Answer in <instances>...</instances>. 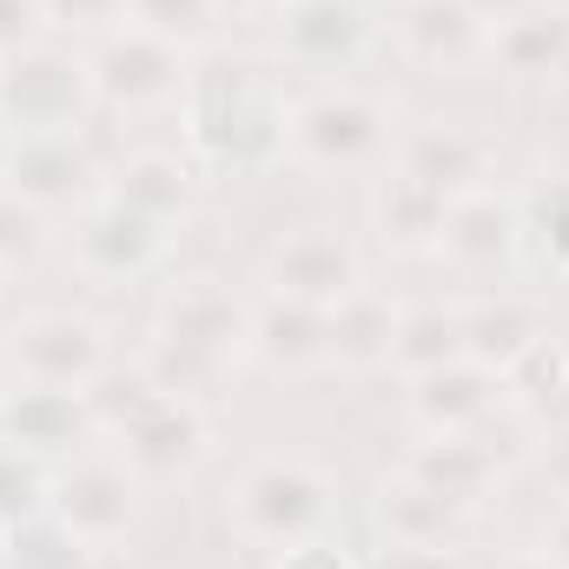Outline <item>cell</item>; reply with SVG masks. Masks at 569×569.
<instances>
[{
    "instance_id": "cell-1",
    "label": "cell",
    "mask_w": 569,
    "mask_h": 569,
    "mask_svg": "<svg viewBox=\"0 0 569 569\" xmlns=\"http://www.w3.org/2000/svg\"><path fill=\"white\" fill-rule=\"evenodd\" d=\"M186 127L212 166H232V172H259L284 159V107L252 87L239 60H212L186 73Z\"/></svg>"
},
{
    "instance_id": "cell-2",
    "label": "cell",
    "mask_w": 569,
    "mask_h": 569,
    "mask_svg": "<svg viewBox=\"0 0 569 569\" xmlns=\"http://www.w3.org/2000/svg\"><path fill=\"white\" fill-rule=\"evenodd\" d=\"M232 530L246 543H266V550H291V543H311L331 530L338 503H331V483L311 470V463H252L226 503Z\"/></svg>"
},
{
    "instance_id": "cell-3",
    "label": "cell",
    "mask_w": 569,
    "mask_h": 569,
    "mask_svg": "<svg viewBox=\"0 0 569 569\" xmlns=\"http://www.w3.org/2000/svg\"><path fill=\"white\" fill-rule=\"evenodd\" d=\"M93 100V67L53 40H33L0 60V120L13 133H73Z\"/></svg>"
},
{
    "instance_id": "cell-4",
    "label": "cell",
    "mask_w": 569,
    "mask_h": 569,
    "mask_svg": "<svg viewBox=\"0 0 569 569\" xmlns=\"http://www.w3.org/2000/svg\"><path fill=\"white\" fill-rule=\"evenodd\" d=\"M140 510V477L120 463V457H73L67 470H53V490H47V517L60 530H73L87 550H107L127 537Z\"/></svg>"
},
{
    "instance_id": "cell-5",
    "label": "cell",
    "mask_w": 569,
    "mask_h": 569,
    "mask_svg": "<svg viewBox=\"0 0 569 569\" xmlns=\"http://www.w3.org/2000/svg\"><path fill=\"white\" fill-rule=\"evenodd\" d=\"M385 107L365 93H311L284 113V152L305 166H365L385 146Z\"/></svg>"
},
{
    "instance_id": "cell-6",
    "label": "cell",
    "mask_w": 569,
    "mask_h": 569,
    "mask_svg": "<svg viewBox=\"0 0 569 569\" xmlns=\"http://www.w3.org/2000/svg\"><path fill=\"white\" fill-rule=\"evenodd\" d=\"M7 358L27 385H60V391H87L107 371V338L93 318L73 311H40L27 325L7 331Z\"/></svg>"
},
{
    "instance_id": "cell-7",
    "label": "cell",
    "mask_w": 569,
    "mask_h": 569,
    "mask_svg": "<svg viewBox=\"0 0 569 569\" xmlns=\"http://www.w3.org/2000/svg\"><path fill=\"white\" fill-rule=\"evenodd\" d=\"M266 284H272V298H298V305L331 311L338 298H351V291L365 284V266H358V252H351L338 232L305 226V232H291V239L272 246V259H266Z\"/></svg>"
},
{
    "instance_id": "cell-8",
    "label": "cell",
    "mask_w": 569,
    "mask_h": 569,
    "mask_svg": "<svg viewBox=\"0 0 569 569\" xmlns=\"http://www.w3.org/2000/svg\"><path fill=\"white\" fill-rule=\"evenodd\" d=\"M87 67H93V93H100L107 107H152V100L186 93V60H179V47L159 40V33H146V27L113 33Z\"/></svg>"
},
{
    "instance_id": "cell-9",
    "label": "cell",
    "mask_w": 569,
    "mask_h": 569,
    "mask_svg": "<svg viewBox=\"0 0 569 569\" xmlns=\"http://www.w3.org/2000/svg\"><path fill=\"white\" fill-rule=\"evenodd\" d=\"M166 226L159 219H146V212H127V206H93L80 226H73V259H80V272L100 284H133L140 272H152L159 259H166Z\"/></svg>"
},
{
    "instance_id": "cell-10",
    "label": "cell",
    "mask_w": 569,
    "mask_h": 569,
    "mask_svg": "<svg viewBox=\"0 0 569 569\" xmlns=\"http://www.w3.org/2000/svg\"><path fill=\"white\" fill-rule=\"evenodd\" d=\"M100 437L87 391H60V385H27L0 405V443L27 450V457H80Z\"/></svg>"
},
{
    "instance_id": "cell-11",
    "label": "cell",
    "mask_w": 569,
    "mask_h": 569,
    "mask_svg": "<svg viewBox=\"0 0 569 569\" xmlns=\"http://www.w3.org/2000/svg\"><path fill=\"white\" fill-rule=\"evenodd\" d=\"M7 192H20L33 212H53V206H73L87 199L93 186V159L73 133H13V152H7Z\"/></svg>"
},
{
    "instance_id": "cell-12",
    "label": "cell",
    "mask_w": 569,
    "mask_h": 569,
    "mask_svg": "<svg viewBox=\"0 0 569 569\" xmlns=\"http://www.w3.org/2000/svg\"><path fill=\"white\" fill-rule=\"evenodd\" d=\"M279 47L298 67H351L371 47V13L365 0H284Z\"/></svg>"
},
{
    "instance_id": "cell-13",
    "label": "cell",
    "mask_w": 569,
    "mask_h": 569,
    "mask_svg": "<svg viewBox=\"0 0 569 569\" xmlns=\"http://www.w3.org/2000/svg\"><path fill=\"white\" fill-rule=\"evenodd\" d=\"M206 457V418L186 405V398H166L146 425H133L120 437V463L146 477V483H172V477H186L192 463Z\"/></svg>"
},
{
    "instance_id": "cell-14",
    "label": "cell",
    "mask_w": 569,
    "mask_h": 569,
    "mask_svg": "<svg viewBox=\"0 0 569 569\" xmlns=\"http://www.w3.org/2000/svg\"><path fill=\"white\" fill-rule=\"evenodd\" d=\"M497 398H503V378L483 371L477 358H450V365H437L425 378H411V418H418L430 437L470 430Z\"/></svg>"
},
{
    "instance_id": "cell-15",
    "label": "cell",
    "mask_w": 569,
    "mask_h": 569,
    "mask_svg": "<svg viewBox=\"0 0 569 569\" xmlns=\"http://www.w3.org/2000/svg\"><path fill=\"white\" fill-rule=\"evenodd\" d=\"M371 510H378V530L391 537V550H450L463 530V510L450 497H437L430 483H418L411 470H398Z\"/></svg>"
},
{
    "instance_id": "cell-16",
    "label": "cell",
    "mask_w": 569,
    "mask_h": 569,
    "mask_svg": "<svg viewBox=\"0 0 569 569\" xmlns=\"http://www.w3.org/2000/svg\"><path fill=\"white\" fill-rule=\"evenodd\" d=\"M517 239H523V212H517L510 199H497V192L470 186V192H457V199H450L437 252H450L457 266H497L503 252H517Z\"/></svg>"
},
{
    "instance_id": "cell-17",
    "label": "cell",
    "mask_w": 569,
    "mask_h": 569,
    "mask_svg": "<svg viewBox=\"0 0 569 569\" xmlns=\"http://www.w3.org/2000/svg\"><path fill=\"white\" fill-rule=\"evenodd\" d=\"M418 483H430L437 497H450L463 517L497 490V477H503V463H497V450L490 443H477L470 430H450V437H430L425 450L405 463Z\"/></svg>"
},
{
    "instance_id": "cell-18",
    "label": "cell",
    "mask_w": 569,
    "mask_h": 569,
    "mask_svg": "<svg viewBox=\"0 0 569 569\" xmlns=\"http://www.w3.org/2000/svg\"><path fill=\"white\" fill-rule=\"evenodd\" d=\"M398 40L418 67H463L483 47V20L470 13V0H405Z\"/></svg>"
},
{
    "instance_id": "cell-19",
    "label": "cell",
    "mask_w": 569,
    "mask_h": 569,
    "mask_svg": "<svg viewBox=\"0 0 569 569\" xmlns=\"http://www.w3.org/2000/svg\"><path fill=\"white\" fill-rule=\"evenodd\" d=\"M252 351L279 371H305V365L331 358V311L298 305V298H272L266 311H252Z\"/></svg>"
},
{
    "instance_id": "cell-20",
    "label": "cell",
    "mask_w": 569,
    "mask_h": 569,
    "mask_svg": "<svg viewBox=\"0 0 569 569\" xmlns=\"http://www.w3.org/2000/svg\"><path fill=\"white\" fill-rule=\"evenodd\" d=\"M490 53L517 73V80H543V73H557L569 60V13L557 7H523V13H510L497 33H490Z\"/></svg>"
},
{
    "instance_id": "cell-21",
    "label": "cell",
    "mask_w": 569,
    "mask_h": 569,
    "mask_svg": "<svg viewBox=\"0 0 569 569\" xmlns=\"http://www.w3.org/2000/svg\"><path fill=\"white\" fill-rule=\"evenodd\" d=\"M483 166H490V146L477 140V133H463V127H430L418 140H405V166H398V172L437 186L443 199H457V192H470V186L483 179Z\"/></svg>"
},
{
    "instance_id": "cell-22",
    "label": "cell",
    "mask_w": 569,
    "mask_h": 569,
    "mask_svg": "<svg viewBox=\"0 0 569 569\" xmlns=\"http://www.w3.org/2000/svg\"><path fill=\"white\" fill-rule=\"evenodd\" d=\"M391 338H398V311L391 298H378L371 284H358L351 298L331 305V358L338 365H391Z\"/></svg>"
},
{
    "instance_id": "cell-23",
    "label": "cell",
    "mask_w": 569,
    "mask_h": 569,
    "mask_svg": "<svg viewBox=\"0 0 569 569\" xmlns=\"http://www.w3.org/2000/svg\"><path fill=\"white\" fill-rule=\"evenodd\" d=\"M113 206H127V212H146V219L172 226V219L192 206V172H186L172 152H140V159H127V166H120V179H113Z\"/></svg>"
},
{
    "instance_id": "cell-24",
    "label": "cell",
    "mask_w": 569,
    "mask_h": 569,
    "mask_svg": "<svg viewBox=\"0 0 569 569\" xmlns=\"http://www.w3.org/2000/svg\"><path fill=\"white\" fill-rule=\"evenodd\" d=\"M443 212H450V199L425 186V179H411V172H398V179H385V192H378V226H385V239L398 246V252H425L443 239Z\"/></svg>"
},
{
    "instance_id": "cell-25",
    "label": "cell",
    "mask_w": 569,
    "mask_h": 569,
    "mask_svg": "<svg viewBox=\"0 0 569 569\" xmlns=\"http://www.w3.org/2000/svg\"><path fill=\"white\" fill-rule=\"evenodd\" d=\"M537 338H550L543 331V318L537 311H523V305H483V311H463V358H477L483 371H510Z\"/></svg>"
},
{
    "instance_id": "cell-26",
    "label": "cell",
    "mask_w": 569,
    "mask_h": 569,
    "mask_svg": "<svg viewBox=\"0 0 569 569\" xmlns=\"http://www.w3.org/2000/svg\"><path fill=\"white\" fill-rule=\"evenodd\" d=\"M463 358V311H443V305H425V311H398V338H391V365L405 378H425L437 365Z\"/></svg>"
},
{
    "instance_id": "cell-27",
    "label": "cell",
    "mask_w": 569,
    "mask_h": 569,
    "mask_svg": "<svg viewBox=\"0 0 569 569\" xmlns=\"http://www.w3.org/2000/svg\"><path fill=\"white\" fill-rule=\"evenodd\" d=\"M87 405H93V425L113 430V437H127L133 425H146L159 405H166V385L146 371V365H133V371H120V365H107L93 385H87Z\"/></svg>"
},
{
    "instance_id": "cell-28",
    "label": "cell",
    "mask_w": 569,
    "mask_h": 569,
    "mask_svg": "<svg viewBox=\"0 0 569 569\" xmlns=\"http://www.w3.org/2000/svg\"><path fill=\"white\" fill-rule=\"evenodd\" d=\"M219 7L226 0H127V20L172 40V47H186V40H206L219 27Z\"/></svg>"
},
{
    "instance_id": "cell-29",
    "label": "cell",
    "mask_w": 569,
    "mask_h": 569,
    "mask_svg": "<svg viewBox=\"0 0 569 569\" xmlns=\"http://www.w3.org/2000/svg\"><path fill=\"white\" fill-rule=\"evenodd\" d=\"M47 490H53V470L13 443H0V517L7 523H27L47 510Z\"/></svg>"
},
{
    "instance_id": "cell-30",
    "label": "cell",
    "mask_w": 569,
    "mask_h": 569,
    "mask_svg": "<svg viewBox=\"0 0 569 569\" xmlns=\"http://www.w3.org/2000/svg\"><path fill=\"white\" fill-rule=\"evenodd\" d=\"M40 219H47V212H33L20 192H7V186H0V266H13V259H33V252H40V232H47Z\"/></svg>"
},
{
    "instance_id": "cell-31",
    "label": "cell",
    "mask_w": 569,
    "mask_h": 569,
    "mask_svg": "<svg viewBox=\"0 0 569 569\" xmlns=\"http://www.w3.org/2000/svg\"><path fill=\"white\" fill-rule=\"evenodd\" d=\"M523 232H530V239H543L550 266L569 272V179H563V186H550V192L537 199V219H523Z\"/></svg>"
},
{
    "instance_id": "cell-32",
    "label": "cell",
    "mask_w": 569,
    "mask_h": 569,
    "mask_svg": "<svg viewBox=\"0 0 569 569\" xmlns=\"http://www.w3.org/2000/svg\"><path fill=\"white\" fill-rule=\"evenodd\" d=\"M47 27V7L40 0H0V60H13L20 47H33Z\"/></svg>"
},
{
    "instance_id": "cell-33",
    "label": "cell",
    "mask_w": 569,
    "mask_h": 569,
    "mask_svg": "<svg viewBox=\"0 0 569 569\" xmlns=\"http://www.w3.org/2000/svg\"><path fill=\"white\" fill-rule=\"evenodd\" d=\"M272 569H358V557H351L345 543H331V537H311V543L279 550V563Z\"/></svg>"
},
{
    "instance_id": "cell-34",
    "label": "cell",
    "mask_w": 569,
    "mask_h": 569,
    "mask_svg": "<svg viewBox=\"0 0 569 569\" xmlns=\"http://www.w3.org/2000/svg\"><path fill=\"white\" fill-rule=\"evenodd\" d=\"M40 7H47V20H80V27L127 13V0H40Z\"/></svg>"
},
{
    "instance_id": "cell-35",
    "label": "cell",
    "mask_w": 569,
    "mask_h": 569,
    "mask_svg": "<svg viewBox=\"0 0 569 569\" xmlns=\"http://www.w3.org/2000/svg\"><path fill=\"white\" fill-rule=\"evenodd\" d=\"M378 569H457V557L450 550H385Z\"/></svg>"
},
{
    "instance_id": "cell-36",
    "label": "cell",
    "mask_w": 569,
    "mask_h": 569,
    "mask_svg": "<svg viewBox=\"0 0 569 569\" xmlns=\"http://www.w3.org/2000/svg\"><path fill=\"white\" fill-rule=\"evenodd\" d=\"M543 477H550V483H557V490L569 497V425L557 430V443L543 450Z\"/></svg>"
},
{
    "instance_id": "cell-37",
    "label": "cell",
    "mask_w": 569,
    "mask_h": 569,
    "mask_svg": "<svg viewBox=\"0 0 569 569\" xmlns=\"http://www.w3.org/2000/svg\"><path fill=\"white\" fill-rule=\"evenodd\" d=\"M543 563L569 569V510H563V517H557V530H550V543H543Z\"/></svg>"
},
{
    "instance_id": "cell-38",
    "label": "cell",
    "mask_w": 569,
    "mask_h": 569,
    "mask_svg": "<svg viewBox=\"0 0 569 569\" xmlns=\"http://www.w3.org/2000/svg\"><path fill=\"white\" fill-rule=\"evenodd\" d=\"M80 569H140V563H133L127 550H113V543H107V550H93V557H87Z\"/></svg>"
},
{
    "instance_id": "cell-39",
    "label": "cell",
    "mask_w": 569,
    "mask_h": 569,
    "mask_svg": "<svg viewBox=\"0 0 569 569\" xmlns=\"http://www.w3.org/2000/svg\"><path fill=\"white\" fill-rule=\"evenodd\" d=\"M7 152H13V127L0 120V179H7Z\"/></svg>"
},
{
    "instance_id": "cell-40",
    "label": "cell",
    "mask_w": 569,
    "mask_h": 569,
    "mask_svg": "<svg viewBox=\"0 0 569 569\" xmlns=\"http://www.w3.org/2000/svg\"><path fill=\"white\" fill-rule=\"evenodd\" d=\"M497 569H557V563H543V557H517V563H497Z\"/></svg>"
},
{
    "instance_id": "cell-41",
    "label": "cell",
    "mask_w": 569,
    "mask_h": 569,
    "mask_svg": "<svg viewBox=\"0 0 569 569\" xmlns=\"http://www.w3.org/2000/svg\"><path fill=\"white\" fill-rule=\"evenodd\" d=\"M7 550H13V523L0 517V563H7Z\"/></svg>"
},
{
    "instance_id": "cell-42",
    "label": "cell",
    "mask_w": 569,
    "mask_h": 569,
    "mask_svg": "<svg viewBox=\"0 0 569 569\" xmlns=\"http://www.w3.org/2000/svg\"><path fill=\"white\" fill-rule=\"evenodd\" d=\"M0 569H7V563H0Z\"/></svg>"
}]
</instances>
